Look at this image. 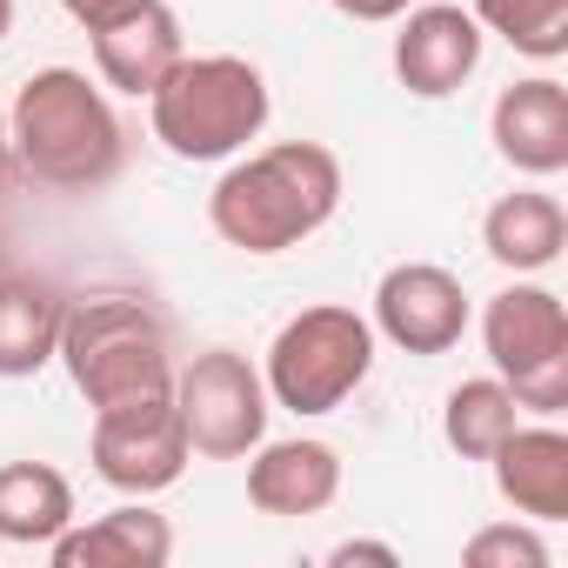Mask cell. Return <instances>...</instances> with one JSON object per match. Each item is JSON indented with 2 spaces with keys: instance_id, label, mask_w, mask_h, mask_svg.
Returning a JSON list of instances; mask_svg holds the SVG:
<instances>
[{
  "instance_id": "obj_1",
  "label": "cell",
  "mask_w": 568,
  "mask_h": 568,
  "mask_svg": "<svg viewBox=\"0 0 568 568\" xmlns=\"http://www.w3.org/2000/svg\"><path fill=\"white\" fill-rule=\"evenodd\" d=\"M8 148H14V174H28L34 187L94 194L121 174L128 128L108 88H94L81 68H41L8 108Z\"/></svg>"
},
{
  "instance_id": "obj_2",
  "label": "cell",
  "mask_w": 568,
  "mask_h": 568,
  "mask_svg": "<svg viewBox=\"0 0 568 568\" xmlns=\"http://www.w3.org/2000/svg\"><path fill=\"white\" fill-rule=\"evenodd\" d=\"M342 207V161L322 141H274L234 161L207 194V227L241 254H288Z\"/></svg>"
},
{
  "instance_id": "obj_3",
  "label": "cell",
  "mask_w": 568,
  "mask_h": 568,
  "mask_svg": "<svg viewBox=\"0 0 568 568\" xmlns=\"http://www.w3.org/2000/svg\"><path fill=\"white\" fill-rule=\"evenodd\" d=\"M68 382L88 395V408H121V402H154L174 395V348L168 322L134 302V295H88L68 302L61 322V355Z\"/></svg>"
},
{
  "instance_id": "obj_4",
  "label": "cell",
  "mask_w": 568,
  "mask_h": 568,
  "mask_svg": "<svg viewBox=\"0 0 568 568\" xmlns=\"http://www.w3.org/2000/svg\"><path fill=\"white\" fill-rule=\"evenodd\" d=\"M148 121L174 161H227L267 128V81L241 54H181L148 94Z\"/></svg>"
},
{
  "instance_id": "obj_5",
  "label": "cell",
  "mask_w": 568,
  "mask_h": 568,
  "mask_svg": "<svg viewBox=\"0 0 568 568\" xmlns=\"http://www.w3.org/2000/svg\"><path fill=\"white\" fill-rule=\"evenodd\" d=\"M375 368V328L368 315L322 302L302 308L295 322H281V335L267 342V402L288 415H335Z\"/></svg>"
},
{
  "instance_id": "obj_6",
  "label": "cell",
  "mask_w": 568,
  "mask_h": 568,
  "mask_svg": "<svg viewBox=\"0 0 568 568\" xmlns=\"http://www.w3.org/2000/svg\"><path fill=\"white\" fill-rule=\"evenodd\" d=\"M481 348L495 375L508 382L521 415H561L568 408V308L541 281H515L481 308Z\"/></svg>"
},
{
  "instance_id": "obj_7",
  "label": "cell",
  "mask_w": 568,
  "mask_h": 568,
  "mask_svg": "<svg viewBox=\"0 0 568 568\" xmlns=\"http://www.w3.org/2000/svg\"><path fill=\"white\" fill-rule=\"evenodd\" d=\"M174 408L187 428V448L207 462H241L267 442V382L247 355L234 348H201L181 375H174Z\"/></svg>"
},
{
  "instance_id": "obj_8",
  "label": "cell",
  "mask_w": 568,
  "mask_h": 568,
  "mask_svg": "<svg viewBox=\"0 0 568 568\" xmlns=\"http://www.w3.org/2000/svg\"><path fill=\"white\" fill-rule=\"evenodd\" d=\"M94 475L121 495H161L187 475L194 448L181 428L174 395L154 402H121V408H94Z\"/></svg>"
},
{
  "instance_id": "obj_9",
  "label": "cell",
  "mask_w": 568,
  "mask_h": 568,
  "mask_svg": "<svg viewBox=\"0 0 568 568\" xmlns=\"http://www.w3.org/2000/svg\"><path fill=\"white\" fill-rule=\"evenodd\" d=\"M382 342H395L402 355H448L468 335V295L462 281L435 261H402L375 281V322Z\"/></svg>"
},
{
  "instance_id": "obj_10",
  "label": "cell",
  "mask_w": 568,
  "mask_h": 568,
  "mask_svg": "<svg viewBox=\"0 0 568 568\" xmlns=\"http://www.w3.org/2000/svg\"><path fill=\"white\" fill-rule=\"evenodd\" d=\"M481 21L468 8H448V0H428V8L402 14L395 34V81L415 101H448L475 68H481Z\"/></svg>"
},
{
  "instance_id": "obj_11",
  "label": "cell",
  "mask_w": 568,
  "mask_h": 568,
  "mask_svg": "<svg viewBox=\"0 0 568 568\" xmlns=\"http://www.w3.org/2000/svg\"><path fill=\"white\" fill-rule=\"evenodd\" d=\"M488 141L515 174H561L568 168V88L555 74H528L495 94L488 108Z\"/></svg>"
},
{
  "instance_id": "obj_12",
  "label": "cell",
  "mask_w": 568,
  "mask_h": 568,
  "mask_svg": "<svg viewBox=\"0 0 568 568\" xmlns=\"http://www.w3.org/2000/svg\"><path fill=\"white\" fill-rule=\"evenodd\" d=\"M88 41H94L101 88H114V94H134V101H148V94L168 81V68L187 54V48H181V21H174V8H168V0H141L134 14H121V21L94 28Z\"/></svg>"
},
{
  "instance_id": "obj_13",
  "label": "cell",
  "mask_w": 568,
  "mask_h": 568,
  "mask_svg": "<svg viewBox=\"0 0 568 568\" xmlns=\"http://www.w3.org/2000/svg\"><path fill=\"white\" fill-rule=\"evenodd\" d=\"M48 555H54V568H161L174 555V528H168V515L148 508V495H134L88 528L68 521L48 541Z\"/></svg>"
},
{
  "instance_id": "obj_14",
  "label": "cell",
  "mask_w": 568,
  "mask_h": 568,
  "mask_svg": "<svg viewBox=\"0 0 568 568\" xmlns=\"http://www.w3.org/2000/svg\"><path fill=\"white\" fill-rule=\"evenodd\" d=\"M342 495V455L328 442H261L247 455V501L261 515H322Z\"/></svg>"
},
{
  "instance_id": "obj_15",
  "label": "cell",
  "mask_w": 568,
  "mask_h": 568,
  "mask_svg": "<svg viewBox=\"0 0 568 568\" xmlns=\"http://www.w3.org/2000/svg\"><path fill=\"white\" fill-rule=\"evenodd\" d=\"M68 295L41 274H0V382H28L61 355Z\"/></svg>"
},
{
  "instance_id": "obj_16",
  "label": "cell",
  "mask_w": 568,
  "mask_h": 568,
  "mask_svg": "<svg viewBox=\"0 0 568 568\" xmlns=\"http://www.w3.org/2000/svg\"><path fill=\"white\" fill-rule=\"evenodd\" d=\"M488 468H495V488L515 515H528V521L568 515V435L561 428H548V422L521 428L515 422V435L488 455Z\"/></svg>"
},
{
  "instance_id": "obj_17",
  "label": "cell",
  "mask_w": 568,
  "mask_h": 568,
  "mask_svg": "<svg viewBox=\"0 0 568 568\" xmlns=\"http://www.w3.org/2000/svg\"><path fill=\"white\" fill-rule=\"evenodd\" d=\"M481 247H488V261H501L508 274H541V267H555L561 247H568V214H561L555 194L515 187V194H501V201L481 214Z\"/></svg>"
},
{
  "instance_id": "obj_18",
  "label": "cell",
  "mask_w": 568,
  "mask_h": 568,
  "mask_svg": "<svg viewBox=\"0 0 568 568\" xmlns=\"http://www.w3.org/2000/svg\"><path fill=\"white\" fill-rule=\"evenodd\" d=\"M74 521V488L48 462H8L0 468V541L48 548Z\"/></svg>"
},
{
  "instance_id": "obj_19",
  "label": "cell",
  "mask_w": 568,
  "mask_h": 568,
  "mask_svg": "<svg viewBox=\"0 0 568 568\" xmlns=\"http://www.w3.org/2000/svg\"><path fill=\"white\" fill-rule=\"evenodd\" d=\"M515 422H521V408L501 375H475V382L448 388V402H442V435L462 462H488L515 435Z\"/></svg>"
},
{
  "instance_id": "obj_20",
  "label": "cell",
  "mask_w": 568,
  "mask_h": 568,
  "mask_svg": "<svg viewBox=\"0 0 568 568\" xmlns=\"http://www.w3.org/2000/svg\"><path fill=\"white\" fill-rule=\"evenodd\" d=\"M481 34H501L528 61H561L568 54V0H475Z\"/></svg>"
},
{
  "instance_id": "obj_21",
  "label": "cell",
  "mask_w": 568,
  "mask_h": 568,
  "mask_svg": "<svg viewBox=\"0 0 568 568\" xmlns=\"http://www.w3.org/2000/svg\"><path fill=\"white\" fill-rule=\"evenodd\" d=\"M462 561L468 568H548V541L528 521H495V528L468 535Z\"/></svg>"
},
{
  "instance_id": "obj_22",
  "label": "cell",
  "mask_w": 568,
  "mask_h": 568,
  "mask_svg": "<svg viewBox=\"0 0 568 568\" xmlns=\"http://www.w3.org/2000/svg\"><path fill=\"white\" fill-rule=\"evenodd\" d=\"M335 14H348V21H368V28H382V21H402L415 0H328Z\"/></svg>"
},
{
  "instance_id": "obj_23",
  "label": "cell",
  "mask_w": 568,
  "mask_h": 568,
  "mask_svg": "<svg viewBox=\"0 0 568 568\" xmlns=\"http://www.w3.org/2000/svg\"><path fill=\"white\" fill-rule=\"evenodd\" d=\"M61 8H68V14H74V21H81L88 34H94V28H108V21H121V14H134V8H141V0H61Z\"/></svg>"
},
{
  "instance_id": "obj_24",
  "label": "cell",
  "mask_w": 568,
  "mask_h": 568,
  "mask_svg": "<svg viewBox=\"0 0 568 568\" xmlns=\"http://www.w3.org/2000/svg\"><path fill=\"white\" fill-rule=\"evenodd\" d=\"M328 561H342V568H348V561H382V568H395L402 555H395L388 541H342V548H335Z\"/></svg>"
},
{
  "instance_id": "obj_25",
  "label": "cell",
  "mask_w": 568,
  "mask_h": 568,
  "mask_svg": "<svg viewBox=\"0 0 568 568\" xmlns=\"http://www.w3.org/2000/svg\"><path fill=\"white\" fill-rule=\"evenodd\" d=\"M14 181V148H8V108H0V194Z\"/></svg>"
},
{
  "instance_id": "obj_26",
  "label": "cell",
  "mask_w": 568,
  "mask_h": 568,
  "mask_svg": "<svg viewBox=\"0 0 568 568\" xmlns=\"http://www.w3.org/2000/svg\"><path fill=\"white\" fill-rule=\"evenodd\" d=\"M8 28H14V0H0V41H8Z\"/></svg>"
},
{
  "instance_id": "obj_27",
  "label": "cell",
  "mask_w": 568,
  "mask_h": 568,
  "mask_svg": "<svg viewBox=\"0 0 568 568\" xmlns=\"http://www.w3.org/2000/svg\"><path fill=\"white\" fill-rule=\"evenodd\" d=\"M8 267H14V261H8V241H0V274H8Z\"/></svg>"
}]
</instances>
